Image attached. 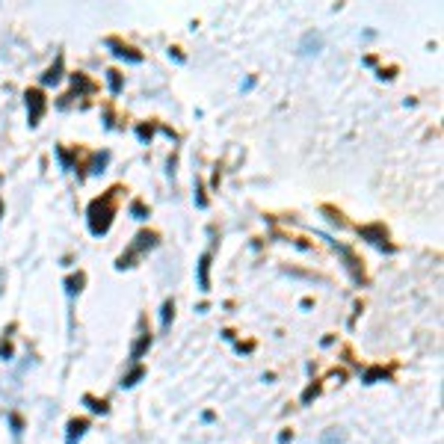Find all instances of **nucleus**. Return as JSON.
<instances>
[{"mask_svg": "<svg viewBox=\"0 0 444 444\" xmlns=\"http://www.w3.org/2000/svg\"><path fill=\"white\" fill-rule=\"evenodd\" d=\"M86 403H89V409H92V411H101V415L107 411V406H104V403H98V400H92V397H86Z\"/></svg>", "mask_w": 444, "mask_h": 444, "instance_id": "nucleus-10", "label": "nucleus"}, {"mask_svg": "<svg viewBox=\"0 0 444 444\" xmlns=\"http://www.w3.org/2000/svg\"><path fill=\"white\" fill-rule=\"evenodd\" d=\"M110 86H113V92H119L121 80H119V74H116V71H110Z\"/></svg>", "mask_w": 444, "mask_h": 444, "instance_id": "nucleus-12", "label": "nucleus"}, {"mask_svg": "<svg viewBox=\"0 0 444 444\" xmlns=\"http://www.w3.org/2000/svg\"><path fill=\"white\" fill-rule=\"evenodd\" d=\"M317 394H320V388H317V385H311V388H308V391L302 394V403H311V400H314Z\"/></svg>", "mask_w": 444, "mask_h": 444, "instance_id": "nucleus-9", "label": "nucleus"}, {"mask_svg": "<svg viewBox=\"0 0 444 444\" xmlns=\"http://www.w3.org/2000/svg\"><path fill=\"white\" fill-rule=\"evenodd\" d=\"M142 373H145V370H142V367H134V370H131V373L124 376V382H121V385H124V388H131V385H137L139 379H142Z\"/></svg>", "mask_w": 444, "mask_h": 444, "instance_id": "nucleus-3", "label": "nucleus"}, {"mask_svg": "<svg viewBox=\"0 0 444 444\" xmlns=\"http://www.w3.org/2000/svg\"><path fill=\"white\" fill-rule=\"evenodd\" d=\"M379 376H385V370H379V367H373V370H367V373H364V382L370 385V382H373V379H379Z\"/></svg>", "mask_w": 444, "mask_h": 444, "instance_id": "nucleus-7", "label": "nucleus"}, {"mask_svg": "<svg viewBox=\"0 0 444 444\" xmlns=\"http://www.w3.org/2000/svg\"><path fill=\"white\" fill-rule=\"evenodd\" d=\"M207 264H210V258H202L199 261V284H202V291H210V281H207Z\"/></svg>", "mask_w": 444, "mask_h": 444, "instance_id": "nucleus-2", "label": "nucleus"}, {"mask_svg": "<svg viewBox=\"0 0 444 444\" xmlns=\"http://www.w3.org/2000/svg\"><path fill=\"white\" fill-rule=\"evenodd\" d=\"M83 429H86V421H71V424H69V435H71V438H77V435H83Z\"/></svg>", "mask_w": 444, "mask_h": 444, "instance_id": "nucleus-4", "label": "nucleus"}, {"mask_svg": "<svg viewBox=\"0 0 444 444\" xmlns=\"http://www.w3.org/2000/svg\"><path fill=\"white\" fill-rule=\"evenodd\" d=\"M27 110H30V124H36L39 121V116H42V110H45V98H42V92H27Z\"/></svg>", "mask_w": 444, "mask_h": 444, "instance_id": "nucleus-1", "label": "nucleus"}, {"mask_svg": "<svg viewBox=\"0 0 444 444\" xmlns=\"http://www.w3.org/2000/svg\"><path fill=\"white\" fill-rule=\"evenodd\" d=\"M154 243V234H139L137 237V249H142V246H151Z\"/></svg>", "mask_w": 444, "mask_h": 444, "instance_id": "nucleus-8", "label": "nucleus"}, {"mask_svg": "<svg viewBox=\"0 0 444 444\" xmlns=\"http://www.w3.org/2000/svg\"><path fill=\"white\" fill-rule=\"evenodd\" d=\"M361 237H373V243H382L385 234H382L379 228H361Z\"/></svg>", "mask_w": 444, "mask_h": 444, "instance_id": "nucleus-5", "label": "nucleus"}, {"mask_svg": "<svg viewBox=\"0 0 444 444\" xmlns=\"http://www.w3.org/2000/svg\"><path fill=\"white\" fill-rule=\"evenodd\" d=\"M148 343H151V338L145 335V338H142V341H139L137 346H134V359H139V356H142V350H148Z\"/></svg>", "mask_w": 444, "mask_h": 444, "instance_id": "nucleus-6", "label": "nucleus"}, {"mask_svg": "<svg viewBox=\"0 0 444 444\" xmlns=\"http://www.w3.org/2000/svg\"><path fill=\"white\" fill-rule=\"evenodd\" d=\"M134 216H137V219H145V207H142V205H134Z\"/></svg>", "mask_w": 444, "mask_h": 444, "instance_id": "nucleus-15", "label": "nucleus"}, {"mask_svg": "<svg viewBox=\"0 0 444 444\" xmlns=\"http://www.w3.org/2000/svg\"><path fill=\"white\" fill-rule=\"evenodd\" d=\"M0 213H3V202H0Z\"/></svg>", "mask_w": 444, "mask_h": 444, "instance_id": "nucleus-16", "label": "nucleus"}, {"mask_svg": "<svg viewBox=\"0 0 444 444\" xmlns=\"http://www.w3.org/2000/svg\"><path fill=\"white\" fill-rule=\"evenodd\" d=\"M172 311H175V308H172V302H166V305H163V326L169 323V317H172Z\"/></svg>", "mask_w": 444, "mask_h": 444, "instance_id": "nucleus-13", "label": "nucleus"}, {"mask_svg": "<svg viewBox=\"0 0 444 444\" xmlns=\"http://www.w3.org/2000/svg\"><path fill=\"white\" fill-rule=\"evenodd\" d=\"M80 284H83V275H77V278H69V293L80 291Z\"/></svg>", "mask_w": 444, "mask_h": 444, "instance_id": "nucleus-11", "label": "nucleus"}, {"mask_svg": "<svg viewBox=\"0 0 444 444\" xmlns=\"http://www.w3.org/2000/svg\"><path fill=\"white\" fill-rule=\"evenodd\" d=\"M56 80H59V74H56V71H48V74L42 77V83H56Z\"/></svg>", "mask_w": 444, "mask_h": 444, "instance_id": "nucleus-14", "label": "nucleus"}]
</instances>
